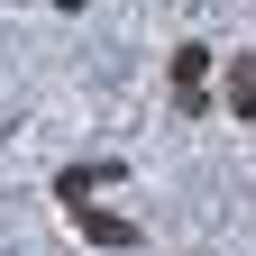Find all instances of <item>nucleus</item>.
<instances>
[{
  "label": "nucleus",
  "instance_id": "nucleus-2",
  "mask_svg": "<svg viewBox=\"0 0 256 256\" xmlns=\"http://www.w3.org/2000/svg\"><path fill=\"white\" fill-rule=\"evenodd\" d=\"M74 220H82V238H92V247H138V229H128L119 210H74Z\"/></svg>",
  "mask_w": 256,
  "mask_h": 256
},
{
  "label": "nucleus",
  "instance_id": "nucleus-1",
  "mask_svg": "<svg viewBox=\"0 0 256 256\" xmlns=\"http://www.w3.org/2000/svg\"><path fill=\"white\" fill-rule=\"evenodd\" d=\"M174 101L183 110L210 101V46H174Z\"/></svg>",
  "mask_w": 256,
  "mask_h": 256
},
{
  "label": "nucleus",
  "instance_id": "nucleus-3",
  "mask_svg": "<svg viewBox=\"0 0 256 256\" xmlns=\"http://www.w3.org/2000/svg\"><path fill=\"white\" fill-rule=\"evenodd\" d=\"M229 110H238V119H256V55H238V64H229Z\"/></svg>",
  "mask_w": 256,
  "mask_h": 256
}]
</instances>
